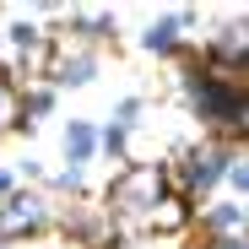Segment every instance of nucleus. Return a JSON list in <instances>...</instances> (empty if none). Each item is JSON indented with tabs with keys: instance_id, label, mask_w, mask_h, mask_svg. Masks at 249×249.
<instances>
[{
	"instance_id": "6e6552de",
	"label": "nucleus",
	"mask_w": 249,
	"mask_h": 249,
	"mask_svg": "<svg viewBox=\"0 0 249 249\" xmlns=\"http://www.w3.org/2000/svg\"><path fill=\"white\" fill-rule=\"evenodd\" d=\"M17 124H27V114H22V87L6 81V87H0V136L17 130Z\"/></svg>"
},
{
	"instance_id": "9b49d317",
	"label": "nucleus",
	"mask_w": 249,
	"mask_h": 249,
	"mask_svg": "<svg viewBox=\"0 0 249 249\" xmlns=\"http://www.w3.org/2000/svg\"><path fill=\"white\" fill-rule=\"evenodd\" d=\"M103 152H108V157H124V130H119V124L103 130Z\"/></svg>"
},
{
	"instance_id": "39448f33",
	"label": "nucleus",
	"mask_w": 249,
	"mask_h": 249,
	"mask_svg": "<svg viewBox=\"0 0 249 249\" xmlns=\"http://www.w3.org/2000/svg\"><path fill=\"white\" fill-rule=\"evenodd\" d=\"M190 22H195L190 11H168L162 22H152V27H146V38H141V44H146V49H157V54H168V49L179 44V33H184Z\"/></svg>"
},
{
	"instance_id": "7ed1b4c3",
	"label": "nucleus",
	"mask_w": 249,
	"mask_h": 249,
	"mask_svg": "<svg viewBox=\"0 0 249 249\" xmlns=\"http://www.w3.org/2000/svg\"><path fill=\"white\" fill-rule=\"evenodd\" d=\"M49 228V200L33 195V190H17L11 200H0V238H38Z\"/></svg>"
},
{
	"instance_id": "1a4fd4ad",
	"label": "nucleus",
	"mask_w": 249,
	"mask_h": 249,
	"mask_svg": "<svg viewBox=\"0 0 249 249\" xmlns=\"http://www.w3.org/2000/svg\"><path fill=\"white\" fill-rule=\"evenodd\" d=\"M136 114H141V98H119V108H114V124H119V130H130V124H136Z\"/></svg>"
},
{
	"instance_id": "423d86ee",
	"label": "nucleus",
	"mask_w": 249,
	"mask_h": 249,
	"mask_svg": "<svg viewBox=\"0 0 249 249\" xmlns=\"http://www.w3.org/2000/svg\"><path fill=\"white\" fill-rule=\"evenodd\" d=\"M54 87H87V81L98 76V54H65L60 65H49Z\"/></svg>"
},
{
	"instance_id": "20e7f679",
	"label": "nucleus",
	"mask_w": 249,
	"mask_h": 249,
	"mask_svg": "<svg viewBox=\"0 0 249 249\" xmlns=\"http://www.w3.org/2000/svg\"><path fill=\"white\" fill-rule=\"evenodd\" d=\"M184 222H190V200L184 195H168V200L152 206V217H146L141 233H184Z\"/></svg>"
},
{
	"instance_id": "f8f14e48",
	"label": "nucleus",
	"mask_w": 249,
	"mask_h": 249,
	"mask_svg": "<svg viewBox=\"0 0 249 249\" xmlns=\"http://www.w3.org/2000/svg\"><path fill=\"white\" fill-rule=\"evenodd\" d=\"M11 195H17V179H11V174H0V200H11Z\"/></svg>"
},
{
	"instance_id": "9d476101",
	"label": "nucleus",
	"mask_w": 249,
	"mask_h": 249,
	"mask_svg": "<svg viewBox=\"0 0 249 249\" xmlns=\"http://www.w3.org/2000/svg\"><path fill=\"white\" fill-rule=\"evenodd\" d=\"M228 184L249 195V157H233V162H228Z\"/></svg>"
},
{
	"instance_id": "0eeeda50",
	"label": "nucleus",
	"mask_w": 249,
	"mask_h": 249,
	"mask_svg": "<svg viewBox=\"0 0 249 249\" xmlns=\"http://www.w3.org/2000/svg\"><path fill=\"white\" fill-rule=\"evenodd\" d=\"M98 152V124H87V119H76L71 130H65V157H71V168H81Z\"/></svg>"
},
{
	"instance_id": "f257e3e1",
	"label": "nucleus",
	"mask_w": 249,
	"mask_h": 249,
	"mask_svg": "<svg viewBox=\"0 0 249 249\" xmlns=\"http://www.w3.org/2000/svg\"><path fill=\"white\" fill-rule=\"evenodd\" d=\"M168 195H174V184H168V168H162V162L124 168V174L114 179V190H108V222H114V233H119V238L141 233L146 217H152V206L168 200Z\"/></svg>"
},
{
	"instance_id": "f03ea898",
	"label": "nucleus",
	"mask_w": 249,
	"mask_h": 249,
	"mask_svg": "<svg viewBox=\"0 0 249 249\" xmlns=\"http://www.w3.org/2000/svg\"><path fill=\"white\" fill-rule=\"evenodd\" d=\"M228 162H233V152H228L222 141H195V146H184V152H179L168 184H174V195L195 200V195L212 190L217 179H228Z\"/></svg>"
}]
</instances>
